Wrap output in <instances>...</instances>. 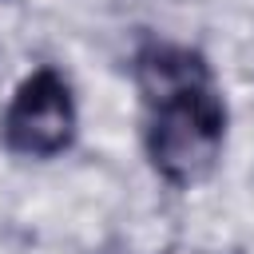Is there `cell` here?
<instances>
[{"instance_id": "6da1fadb", "label": "cell", "mask_w": 254, "mask_h": 254, "mask_svg": "<svg viewBox=\"0 0 254 254\" xmlns=\"http://www.w3.org/2000/svg\"><path fill=\"white\" fill-rule=\"evenodd\" d=\"M131 83L139 99V143L147 167L171 190L202 187L230 139V107L214 64L167 36H143L131 52Z\"/></svg>"}, {"instance_id": "7a4b0ae2", "label": "cell", "mask_w": 254, "mask_h": 254, "mask_svg": "<svg viewBox=\"0 0 254 254\" xmlns=\"http://www.w3.org/2000/svg\"><path fill=\"white\" fill-rule=\"evenodd\" d=\"M79 99L71 79L56 64L32 67L0 111V143L8 155L28 163H52L75 147Z\"/></svg>"}]
</instances>
